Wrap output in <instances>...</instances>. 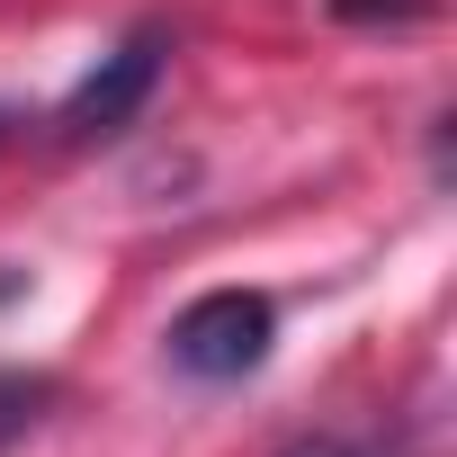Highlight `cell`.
<instances>
[{
  "label": "cell",
  "mask_w": 457,
  "mask_h": 457,
  "mask_svg": "<svg viewBox=\"0 0 457 457\" xmlns=\"http://www.w3.org/2000/svg\"><path fill=\"white\" fill-rule=\"evenodd\" d=\"M270 341H278V305L261 287H215V296H197V305L170 314V368L197 377V386L252 377L270 359Z\"/></svg>",
  "instance_id": "6da1fadb"
},
{
  "label": "cell",
  "mask_w": 457,
  "mask_h": 457,
  "mask_svg": "<svg viewBox=\"0 0 457 457\" xmlns=\"http://www.w3.org/2000/svg\"><path fill=\"white\" fill-rule=\"evenodd\" d=\"M162 63H170V37H162V28L117 37V46L72 81V99L54 108V135H63V144H108V135H126V126L144 117V99L162 90Z\"/></svg>",
  "instance_id": "7a4b0ae2"
},
{
  "label": "cell",
  "mask_w": 457,
  "mask_h": 457,
  "mask_svg": "<svg viewBox=\"0 0 457 457\" xmlns=\"http://www.w3.org/2000/svg\"><path fill=\"white\" fill-rule=\"evenodd\" d=\"M46 403H54V377L46 368H0V457L46 421Z\"/></svg>",
  "instance_id": "3957f363"
},
{
  "label": "cell",
  "mask_w": 457,
  "mask_h": 457,
  "mask_svg": "<svg viewBox=\"0 0 457 457\" xmlns=\"http://www.w3.org/2000/svg\"><path fill=\"white\" fill-rule=\"evenodd\" d=\"M332 10H341V19H421L430 0H332Z\"/></svg>",
  "instance_id": "277c9868"
},
{
  "label": "cell",
  "mask_w": 457,
  "mask_h": 457,
  "mask_svg": "<svg viewBox=\"0 0 457 457\" xmlns=\"http://www.w3.org/2000/svg\"><path fill=\"white\" fill-rule=\"evenodd\" d=\"M287 457H377V448H359V439H305V448H287Z\"/></svg>",
  "instance_id": "5b68a950"
},
{
  "label": "cell",
  "mask_w": 457,
  "mask_h": 457,
  "mask_svg": "<svg viewBox=\"0 0 457 457\" xmlns=\"http://www.w3.org/2000/svg\"><path fill=\"white\" fill-rule=\"evenodd\" d=\"M0 144H10V108H0Z\"/></svg>",
  "instance_id": "8992f818"
}]
</instances>
